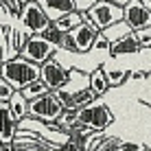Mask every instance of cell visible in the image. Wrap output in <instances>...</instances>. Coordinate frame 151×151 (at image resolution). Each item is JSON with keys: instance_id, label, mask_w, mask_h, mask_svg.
<instances>
[{"instance_id": "obj_22", "label": "cell", "mask_w": 151, "mask_h": 151, "mask_svg": "<svg viewBox=\"0 0 151 151\" xmlns=\"http://www.w3.org/2000/svg\"><path fill=\"white\" fill-rule=\"evenodd\" d=\"M123 147V140L121 138H116V136H112V138H105L101 145H99V149L96 151H121Z\"/></svg>"}, {"instance_id": "obj_27", "label": "cell", "mask_w": 151, "mask_h": 151, "mask_svg": "<svg viewBox=\"0 0 151 151\" xmlns=\"http://www.w3.org/2000/svg\"><path fill=\"white\" fill-rule=\"evenodd\" d=\"M0 151H15L11 142H0Z\"/></svg>"}, {"instance_id": "obj_30", "label": "cell", "mask_w": 151, "mask_h": 151, "mask_svg": "<svg viewBox=\"0 0 151 151\" xmlns=\"http://www.w3.org/2000/svg\"><path fill=\"white\" fill-rule=\"evenodd\" d=\"M29 2H40V0H29Z\"/></svg>"}, {"instance_id": "obj_2", "label": "cell", "mask_w": 151, "mask_h": 151, "mask_svg": "<svg viewBox=\"0 0 151 151\" xmlns=\"http://www.w3.org/2000/svg\"><path fill=\"white\" fill-rule=\"evenodd\" d=\"M64 114H66V107L61 105V101L57 99L55 92H50V94H46V96H40V99H35V101H29V116L35 118V121H42V123L50 125V127H53Z\"/></svg>"}, {"instance_id": "obj_26", "label": "cell", "mask_w": 151, "mask_h": 151, "mask_svg": "<svg viewBox=\"0 0 151 151\" xmlns=\"http://www.w3.org/2000/svg\"><path fill=\"white\" fill-rule=\"evenodd\" d=\"M105 2H110V4H116V7H121V9H125L132 0H105Z\"/></svg>"}, {"instance_id": "obj_19", "label": "cell", "mask_w": 151, "mask_h": 151, "mask_svg": "<svg viewBox=\"0 0 151 151\" xmlns=\"http://www.w3.org/2000/svg\"><path fill=\"white\" fill-rule=\"evenodd\" d=\"M55 94H57V99L61 101V105L66 107V112H77V110H79V107H77V103H75V96H72V92L68 90V88L55 90Z\"/></svg>"}, {"instance_id": "obj_3", "label": "cell", "mask_w": 151, "mask_h": 151, "mask_svg": "<svg viewBox=\"0 0 151 151\" xmlns=\"http://www.w3.org/2000/svg\"><path fill=\"white\" fill-rule=\"evenodd\" d=\"M123 13H125V9L101 0V2H96L88 13H83V22H90L96 31L103 33V31H107L110 27H114L116 22H121Z\"/></svg>"}, {"instance_id": "obj_20", "label": "cell", "mask_w": 151, "mask_h": 151, "mask_svg": "<svg viewBox=\"0 0 151 151\" xmlns=\"http://www.w3.org/2000/svg\"><path fill=\"white\" fill-rule=\"evenodd\" d=\"M64 35H66V33H61V31L57 29L55 24H50V27L46 29L44 33H42V37H44V40H48L50 44H55V46H57V50H59V46H61V40H64Z\"/></svg>"}, {"instance_id": "obj_5", "label": "cell", "mask_w": 151, "mask_h": 151, "mask_svg": "<svg viewBox=\"0 0 151 151\" xmlns=\"http://www.w3.org/2000/svg\"><path fill=\"white\" fill-rule=\"evenodd\" d=\"M57 53V46L50 44L48 40H44L42 35H31L27 46L22 48V53H20V57H24L27 61H31V64L35 66H44L46 61H50Z\"/></svg>"}, {"instance_id": "obj_4", "label": "cell", "mask_w": 151, "mask_h": 151, "mask_svg": "<svg viewBox=\"0 0 151 151\" xmlns=\"http://www.w3.org/2000/svg\"><path fill=\"white\" fill-rule=\"evenodd\" d=\"M77 121L86 125L90 132H105L114 123V114L105 103H92V105L77 110Z\"/></svg>"}, {"instance_id": "obj_12", "label": "cell", "mask_w": 151, "mask_h": 151, "mask_svg": "<svg viewBox=\"0 0 151 151\" xmlns=\"http://www.w3.org/2000/svg\"><path fill=\"white\" fill-rule=\"evenodd\" d=\"M140 50H142V48H140V44H138V40H136V33H132V35H127V37L114 42L112 48H110V55H112V57L136 55V53H140Z\"/></svg>"}, {"instance_id": "obj_24", "label": "cell", "mask_w": 151, "mask_h": 151, "mask_svg": "<svg viewBox=\"0 0 151 151\" xmlns=\"http://www.w3.org/2000/svg\"><path fill=\"white\" fill-rule=\"evenodd\" d=\"M110 48H112L110 40H107L105 35L101 33V35L96 37V42H94V48H92V50H103V53H107V55H110Z\"/></svg>"}, {"instance_id": "obj_1", "label": "cell", "mask_w": 151, "mask_h": 151, "mask_svg": "<svg viewBox=\"0 0 151 151\" xmlns=\"http://www.w3.org/2000/svg\"><path fill=\"white\" fill-rule=\"evenodd\" d=\"M40 72H42V66L31 64L24 57H13V59H9V61L2 64V79L9 81L15 90H22L29 83L37 81Z\"/></svg>"}, {"instance_id": "obj_32", "label": "cell", "mask_w": 151, "mask_h": 151, "mask_svg": "<svg viewBox=\"0 0 151 151\" xmlns=\"http://www.w3.org/2000/svg\"><path fill=\"white\" fill-rule=\"evenodd\" d=\"M147 151H151V147H147Z\"/></svg>"}, {"instance_id": "obj_28", "label": "cell", "mask_w": 151, "mask_h": 151, "mask_svg": "<svg viewBox=\"0 0 151 151\" xmlns=\"http://www.w3.org/2000/svg\"><path fill=\"white\" fill-rule=\"evenodd\" d=\"M140 2H142V4H145V7H147V9H149V11H151V0H140Z\"/></svg>"}, {"instance_id": "obj_13", "label": "cell", "mask_w": 151, "mask_h": 151, "mask_svg": "<svg viewBox=\"0 0 151 151\" xmlns=\"http://www.w3.org/2000/svg\"><path fill=\"white\" fill-rule=\"evenodd\" d=\"M53 24L61 31V33H72L77 27H81V24H83V13H79V11L66 13V15H61L59 20H55Z\"/></svg>"}, {"instance_id": "obj_21", "label": "cell", "mask_w": 151, "mask_h": 151, "mask_svg": "<svg viewBox=\"0 0 151 151\" xmlns=\"http://www.w3.org/2000/svg\"><path fill=\"white\" fill-rule=\"evenodd\" d=\"M15 92H18V90H15L11 83H9V81H4L2 77H0V103H9V101L13 99Z\"/></svg>"}, {"instance_id": "obj_7", "label": "cell", "mask_w": 151, "mask_h": 151, "mask_svg": "<svg viewBox=\"0 0 151 151\" xmlns=\"http://www.w3.org/2000/svg\"><path fill=\"white\" fill-rule=\"evenodd\" d=\"M70 77H72V70H68L66 66H61L55 57H53L50 61H46V64L42 66V72H40V79L44 81L53 92L68 86V83H70Z\"/></svg>"}, {"instance_id": "obj_10", "label": "cell", "mask_w": 151, "mask_h": 151, "mask_svg": "<svg viewBox=\"0 0 151 151\" xmlns=\"http://www.w3.org/2000/svg\"><path fill=\"white\" fill-rule=\"evenodd\" d=\"M18 134V118L9 103H0V142H13Z\"/></svg>"}, {"instance_id": "obj_8", "label": "cell", "mask_w": 151, "mask_h": 151, "mask_svg": "<svg viewBox=\"0 0 151 151\" xmlns=\"http://www.w3.org/2000/svg\"><path fill=\"white\" fill-rule=\"evenodd\" d=\"M123 20H125V24H127L134 33H138V31L151 27V11L140 2V0H132V2L125 7Z\"/></svg>"}, {"instance_id": "obj_9", "label": "cell", "mask_w": 151, "mask_h": 151, "mask_svg": "<svg viewBox=\"0 0 151 151\" xmlns=\"http://www.w3.org/2000/svg\"><path fill=\"white\" fill-rule=\"evenodd\" d=\"M70 35H72V42H75V46H77V55H86V53H92L94 42H96L99 35H101V31H96L90 22H83L81 27H77Z\"/></svg>"}, {"instance_id": "obj_6", "label": "cell", "mask_w": 151, "mask_h": 151, "mask_svg": "<svg viewBox=\"0 0 151 151\" xmlns=\"http://www.w3.org/2000/svg\"><path fill=\"white\" fill-rule=\"evenodd\" d=\"M20 20H22V27L27 29L31 35H42L53 24L50 18L44 13V9L40 7V2H29L27 7H24V11L20 13Z\"/></svg>"}, {"instance_id": "obj_17", "label": "cell", "mask_w": 151, "mask_h": 151, "mask_svg": "<svg viewBox=\"0 0 151 151\" xmlns=\"http://www.w3.org/2000/svg\"><path fill=\"white\" fill-rule=\"evenodd\" d=\"M132 33H134V31L125 24V20L116 22L114 27H110L107 31H103V35L110 40V44H114V42H118V40H123V37H127V35H132Z\"/></svg>"}, {"instance_id": "obj_31", "label": "cell", "mask_w": 151, "mask_h": 151, "mask_svg": "<svg viewBox=\"0 0 151 151\" xmlns=\"http://www.w3.org/2000/svg\"><path fill=\"white\" fill-rule=\"evenodd\" d=\"M0 64H2V55H0Z\"/></svg>"}, {"instance_id": "obj_11", "label": "cell", "mask_w": 151, "mask_h": 151, "mask_svg": "<svg viewBox=\"0 0 151 151\" xmlns=\"http://www.w3.org/2000/svg\"><path fill=\"white\" fill-rule=\"evenodd\" d=\"M40 7L44 9V13L50 18V22L59 20L61 15L77 11L75 9V0H40Z\"/></svg>"}, {"instance_id": "obj_15", "label": "cell", "mask_w": 151, "mask_h": 151, "mask_svg": "<svg viewBox=\"0 0 151 151\" xmlns=\"http://www.w3.org/2000/svg\"><path fill=\"white\" fill-rule=\"evenodd\" d=\"M22 96L27 99V101H35V99H40V96H46V94H50V88L46 86L42 79H37V81H33V83H29L27 88H22Z\"/></svg>"}, {"instance_id": "obj_16", "label": "cell", "mask_w": 151, "mask_h": 151, "mask_svg": "<svg viewBox=\"0 0 151 151\" xmlns=\"http://www.w3.org/2000/svg\"><path fill=\"white\" fill-rule=\"evenodd\" d=\"M9 105H11V112H13V116L18 118V123L24 121V118H29V101L22 96L20 90L13 94V99L9 101Z\"/></svg>"}, {"instance_id": "obj_25", "label": "cell", "mask_w": 151, "mask_h": 151, "mask_svg": "<svg viewBox=\"0 0 151 151\" xmlns=\"http://www.w3.org/2000/svg\"><path fill=\"white\" fill-rule=\"evenodd\" d=\"M96 2H101V0H75V9L79 13H88Z\"/></svg>"}, {"instance_id": "obj_29", "label": "cell", "mask_w": 151, "mask_h": 151, "mask_svg": "<svg viewBox=\"0 0 151 151\" xmlns=\"http://www.w3.org/2000/svg\"><path fill=\"white\" fill-rule=\"evenodd\" d=\"M0 77H2V64H0Z\"/></svg>"}, {"instance_id": "obj_18", "label": "cell", "mask_w": 151, "mask_h": 151, "mask_svg": "<svg viewBox=\"0 0 151 151\" xmlns=\"http://www.w3.org/2000/svg\"><path fill=\"white\" fill-rule=\"evenodd\" d=\"M105 77H107V83H110V88H118L121 83L129 81L132 79V70H123V68H110L105 70Z\"/></svg>"}, {"instance_id": "obj_14", "label": "cell", "mask_w": 151, "mask_h": 151, "mask_svg": "<svg viewBox=\"0 0 151 151\" xmlns=\"http://www.w3.org/2000/svg\"><path fill=\"white\" fill-rule=\"evenodd\" d=\"M90 90L99 96H103L107 90H110V83H107V77H105V70L103 68H96L90 72Z\"/></svg>"}, {"instance_id": "obj_23", "label": "cell", "mask_w": 151, "mask_h": 151, "mask_svg": "<svg viewBox=\"0 0 151 151\" xmlns=\"http://www.w3.org/2000/svg\"><path fill=\"white\" fill-rule=\"evenodd\" d=\"M136 40H138L140 48H151V27L138 31V33H136Z\"/></svg>"}]
</instances>
